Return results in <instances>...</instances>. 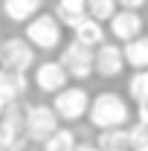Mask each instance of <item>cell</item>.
<instances>
[{"label": "cell", "mask_w": 148, "mask_h": 151, "mask_svg": "<svg viewBox=\"0 0 148 151\" xmlns=\"http://www.w3.org/2000/svg\"><path fill=\"white\" fill-rule=\"evenodd\" d=\"M90 125L96 131H116V128H131V105L125 96L116 90H102L93 96L90 113H87Z\"/></svg>", "instance_id": "1"}, {"label": "cell", "mask_w": 148, "mask_h": 151, "mask_svg": "<svg viewBox=\"0 0 148 151\" xmlns=\"http://www.w3.org/2000/svg\"><path fill=\"white\" fill-rule=\"evenodd\" d=\"M23 38L35 52H55L61 50V41H64V26L58 23L52 12H41L23 26Z\"/></svg>", "instance_id": "2"}, {"label": "cell", "mask_w": 148, "mask_h": 151, "mask_svg": "<svg viewBox=\"0 0 148 151\" xmlns=\"http://www.w3.org/2000/svg\"><path fill=\"white\" fill-rule=\"evenodd\" d=\"M90 102H93V96L87 93L84 84H70L58 96H52L50 105L55 111L58 122H78V119H84L90 113Z\"/></svg>", "instance_id": "3"}, {"label": "cell", "mask_w": 148, "mask_h": 151, "mask_svg": "<svg viewBox=\"0 0 148 151\" xmlns=\"http://www.w3.org/2000/svg\"><path fill=\"white\" fill-rule=\"evenodd\" d=\"M58 128H61V122H58L52 105H44V102L26 105V119H23V137H26V142L44 145Z\"/></svg>", "instance_id": "4"}, {"label": "cell", "mask_w": 148, "mask_h": 151, "mask_svg": "<svg viewBox=\"0 0 148 151\" xmlns=\"http://www.w3.org/2000/svg\"><path fill=\"white\" fill-rule=\"evenodd\" d=\"M35 64H38V52L29 47L26 38H6L0 44V67L3 70L26 76L29 70H35Z\"/></svg>", "instance_id": "5"}, {"label": "cell", "mask_w": 148, "mask_h": 151, "mask_svg": "<svg viewBox=\"0 0 148 151\" xmlns=\"http://www.w3.org/2000/svg\"><path fill=\"white\" fill-rule=\"evenodd\" d=\"M32 81H35V87L44 96H58L64 87H70V76L61 67L58 58H44V61H38L35 70H32Z\"/></svg>", "instance_id": "6"}, {"label": "cell", "mask_w": 148, "mask_h": 151, "mask_svg": "<svg viewBox=\"0 0 148 151\" xmlns=\"http://www.w3.org/2000/svg\"><path fill=\"white\" fill-rule=\"evenodd\" d=\"M58 61H61V67L67 70V76L75 78V81H87L93 76V50L90 47H81L78 41L64 44Z\"/></svg>", "instance_id": "7"}, {"label": "cell", "mask_w": 148, "mask_h": 151, "mask_svg": "<svg viewBox=\"0 0 148 151\" xmlns=\"http://www.w3.org/2000/svg\"><path fill=\"white\" fill-rule=\"evenodd\" d=\"M93 73L99 78H119L125 73V55H122V47L105 41L102 47L93 50Z\"/></svg>", "instance_id": "8"}, {"label": "cell", "mask_w": 148, "mask_h": 151, "mask_svg": "<svg viewBox=\"0 0 148 151\" xmlns=\"http://www.w3.org/2000/svg\"><path fill=\"white\" fill-rule=\"evenodd\" d=\"M142 29H145V20H142L139 12H125V9H119V12L108 20V32H111L113 44H119V47H125L134 38H139Z\"/></svg>", "instance_id": "9"}, {"label": "cell", "mask_w": 148, "mask_h": 151, "mask_svg": "<svg viewBox=\"0 0 148 151\" xmlns=\"http://www.w3.org/2000/svg\"><path fill=\"white\" fill-rule=\"evenodd\" d=\"M0 9H3L6 20L26 26L35 15L44 12V0H0Z\"/></svg>", "instance_id": "10"}, {"label": "cell", "mask_w": 148, "mask_h": 151, "mask_svg": "<svg viewBox=\"0 0 148 151\" xmlns=\"http://www.w3.org/2000/svg\"><path fill=\"white\" fill-rule=\"evenodd\" d=\"M73 41H78L81 47L96 50V47H102V44L108 41V26L99 23V20H93V18H84L81 23L73 26Z\"/></svg>", "instance_id": "11"}, {"label": "cell", "mask_w": 148, "mask_h": 151, "mask_svg": "<svg viewBox=\"0 0 148 151\" xmlns=\"http://www.w3.org/2000/svg\"><path fill=\"white\" fill-rule=\"evenodd\" d=\"M29 90V78L20 73H9L0 67V102L12 105V102H20Z\"/></svg>", "instance_id": "12"}, {"label": "cell", "mask_w": 148, "mask_h": 151, "mask_svg": "<svg viewBox=\"0 0 148 151\" xmlns=\"http://www.w3.org/2000/svg\"><path fill=\"white\" fill-rule=\"evenodd\" d=\"M52 15L58 18V23L64 29H73L75 23H81L87 18V0H55V12Z\"/></svg>", "instance_id": "13"}, {"label": "cell", "mask_w": 148, "mask_h": 151, "mask_svg": "<svg viewBox=\"0 0 148 151\" xmlns=\"http://www.w3.org/2000/svg\"><path fill=\"white\" fill-rule=\"evenodd\" d=\"M122 55H125V67H131L134 73L148 70V35L142 32L139 38H134L131 44L122 47Z\"/></svg>", "instance_id": "14"}, {"label": "cell", "mask_w": 148, "mask_h": 151, "mask_svg": "<svg viewBox=\"0 0 148 151\" xmlns=\"http://www.w3.org/2000/svg\"><path fill=\"white\" fill-rule=\"evenodd\" d=\"M96 145L102 151H131L128 142V128H116V131H99Z\"/></svg>", "instance_id": "15"}, {"label": "cell", "mask_w": 148, "mask_h": 151, "mask_svg": "<svg viewBox=\"0 0 148 151\" xmlns=\"http://www.w3.org/2000/svg\"><path fill=\"white\" fill-rule=\"evenodd\" d=\"M41 148H44V151H75V148H78L75 131H73V128H67V125H61V128H58Z\"/></svg>", "instance_id": "16"}, {"label": "cell", "mask_w": 148, "mask_h": 151, "mask_svg": "<svg viewBox=\"0 0 148 151\" xmlns=\"http://www.w3.org/2000/svg\"><path fill=\"white\" fill-rule=\"evenodd\" d=\"M128 99H134L137 105H148V70H139L128 78Z\"/></svg>", "instance_id": "17"}, {"label": "cell", "mask_w": 148, "mask_h": 151, "mask_svg": "<svg viewBox=\"0 0 148 151\" xmlns=\"http://www.w3.org/2000/svg\"><path fill=\"white\" fill-rule=\"evenodd\" d=\"M116 12H119L116 0H87V18L99 20V23H108Z\"/></svg>", "instance_id": "18"}, {"label": "cell", "mask_w": 148, "mask_h": 151, "mask_svg": "<svg viewBox=\"0 0 148 151\" xmlns=\"http://www.w3.org/2000/svg\"><path fill=\"white\" fill-rule=\"evenodd\" d=\"M128 142H131V151H148V128L139 122H131Z\"/></svg>", "instance_id": "19"}, {"label": "cell", "mask_w": 148, "mask_h": 151, "mask_svg": "<svg viewBox=\"0 0 148 151\" xmlns=\"http://www.w3.org/2000/svg\"><path fill=\"white\" fill-rule=\"evenodd\" d=\"M116 6L125 9V12H139V15H142V9L148 6V0H116Z\"/></svg>", "instance_id": "20"}, {"label": "cell", "mask_w": 148, "mask_h": 151, "mask_svg": "<svg viewBox=\"0 0 148 151\" xmlns=\"http://www.w3.org/2000/svg\"><path fill=\"white\" fill-rule=\"evenodd\" d=\"M137 122L148 128V105H137Z\"/></svg>", "instance_id": "21"}, {"label": "cell", "mask_w": 148, "mask_h": 151, "mask_svg": "<svg viewBox=\"0 0 148 151\" xmlns=\"http://www.w3.org/2000/svg\"><path fill=\"white\" fill-rule=\"evenodd\" d=\"M75 151H102V148H99L96 142H78V148H75Z\"/></svg>", "instance_id": "22"}, {"label": "cell", "mask_w": 148, "mask_h": 151, "mask_svg": "<svg viewBox=\"0 0 148 151\" xmlns=\"http://www.w3.org/2000/svg\"><path fill=\"white\" fill-rule=\"evenodd\" d=\"M0 151H26V145H6V148H0Z\"/></svg>", "instance_id": "23"}, {"label": "cell", "mask_w": 148, "mask_h": 151, "mask_svg": "<svg viewBox=\"0 0 148 151\" xmlns=\"http://www.w3.org/2000/svg\"><path fill=\"white\" fill-rule=\"evenodd\" d=\"M3 111H6V102H0V116H3Z\"/></svg>", "instance_id": "24"}]
</instances>
